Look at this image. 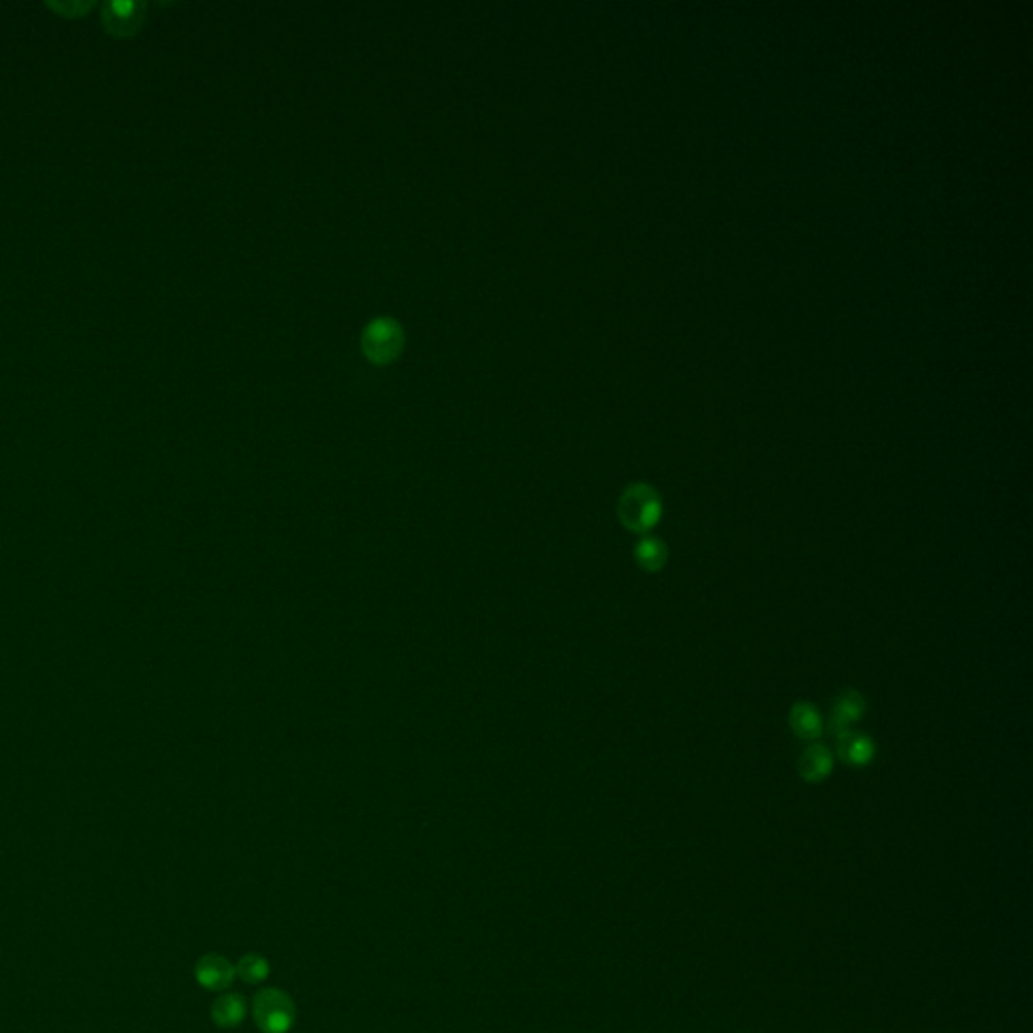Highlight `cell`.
I'll use <instances>...</instances> for the list:
<instances>
[{
  "instance_id": "9c48e42d",
  "label": "cell",
  "mask_w": 1033,
  "mask_h": 1033,
  "mask_svg": "<svg viewBox=\"0 0 1033 1033\" xmlns=\"http://www.w3.org/2000/svg\"><path fill=\"white\" fill-rule=\"evenodd\" d=\"M247 1009V999L241 993H224L212 1003L210 1015L218 1027L233 1029L245 1021Z\"/></svg>"
},
{
  "instance_id": "8992f818",
  "label": "cell",
  "mask_w": 1033,
  "mask_h": 1033,
  "mask_svg": "<svg viewBox=\"0 0 1033 1033\" xmlns=\"http://www.w3.org/2000/svg\"><path fill=\"white\" fill-rule=\"evenodd\" d=\"M832 771H834V755L820 741L808 743V747L801 751V755L797 759V773L806 783H822L830 777Z\"/></svg>"
},
{
  "instance_id": "ba28073f",
  "label": "cell",
  "mask_w": 1033,
  "mask_h": 1033,
  "mask_svg": "<svg viewBox=\"0 0 1033 1033\" xmlns=\"http://www.w3.org/2000/svg\"><path fill=\"white\" fill-rule=\"evenodd\" d=\"M789 727L797 739L816 743L822 739L824 719L810 701H797L789 709Z\"/></svg>"
},
{
  "instance_id": "52a82bcc",
  "label": "cell",
  "mask_w": 1033,
  "mask_h": 1033,
  "mask_svg": "<svg viewBox=\"0 0 1033 1033\" xmlns=\"http://www.w3.org/2000/svg\"><path fill=\"white\" fill-rule=\"evenodd\" d=\"M836 751L838 757L850 765V767H866L870 761H874L876 755V743L870 735L862 731L848 729L840 735H836Z\"/></svg>"
},
{
  "instance_id": "7a4b0ae2",
  "label": "cell",
  "mask_w": 1033,
  "mask_h": 1033,
  "mask_svg": "<svg viewBox=\"0 0 1033 1033\" xmlns=\"http://www.w3.org/2000/svg\"><path fill=\"white\" fill-rule=\"evenodd\" d=\"M295 1017V1001L283 989L267 987L253 999V1019L263 1033H289Z\"/></svg>"
},
{
  "instance_id": "30bf717a",
  "label": "cell",
  "mask_w": 1033,
  "mask_h": 1033,
  "mask_svg": "<svg viewBox=\"0 0 1033 1033\" xmlns=\"http://www.w3.org/2000/svg\"><path fill=\"white\" fill-rule=\"evenodd\" d=\"M634 559L636 563L648 571V573H658L660 569L666 567V561H668V547L662 539L658 537H642L636 547H634Z\"/></svg>"
},
{
  "instance_id": "8fae6325",
  "label": "cell",
  "mask_w": 1033,
  "mask_h": 1033,
  "mask_svg": "<svg viewBox=\"0 0 1033 1033\" xmlns=\"http://www.w3.org/2000/svg\"><path fill=\"white\" fill-rule=\"evenodd\" d=\"M269 969H271L269 961L259 953H249V955L241 957V961L235 967L237 975L249 985L263 983L269 977Z\"/></svg>"
},
{
  "instance_id": "5b68a950",
  "label": "cell",
  "mask_w": 1033,
  "mask_h": 1033,
  "mask_svg": "<svg viewBox=\"0 0 1033 1033\" xmlns=\"http://www.w3.org/2000/svg\"><path fill=\"white\" fill-rule=\"evenodd\" d=\"M196 981L208 991H224L233 985L237 971L235 965L222 955H204L194 969Z\"/></svg>"
},
{
  "instance_id": "6da1fadb",
  "label": "cell",
  "mask_w": 1033,
  "mask_h": 1033,
  "mask_svg": "<svg viewBox=\"0 0 1033 1033\" xmlns=\"http://www.w3.org/2000/svg\"><path fill=\"white\" fill-rule=\"evenodd\" d=\"M662 499L648 483L630 485L618 501L620 523L632 533H648L662 519Z\"/></svg>"
},
{
  "instance_id": "277c9868",
  "label": "cell",
  "mask_w": 1033,
  "mask_h": 1033,
  "mask_svg": "<svg viewBox=\"0 0 1033 1033\" xmlns=\"http://www.w3.org/2000/svg\"><path fill=\"white\" fill-rule=\"evenodd\" d=\"M866 711H868V705H866V699L862 693L854 691V688H848V691L840 693L832 703V713H830L832 733L840 735V733L852 729L856 723H860L864 719Z\"/></svg>"
},
{
  "instance_id": "3957f363",
  "label": "cell",
  "mask_w": 1033,
  "mask_h": 1033,
  "mask_svg": "<svg viewBox=\"0 0 1033 1033\" xmlns=\"http://www.w3.org/2000/svg\"><path fill=\"white\" fill-rule=\"evenodd\" d=\"M362 348L370 362L390 364L404 348V331L396 319L378 317L364 329Z\"/></svg>"
}]
</instances>
